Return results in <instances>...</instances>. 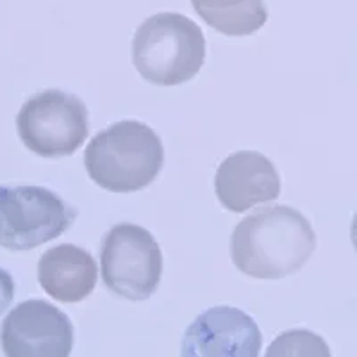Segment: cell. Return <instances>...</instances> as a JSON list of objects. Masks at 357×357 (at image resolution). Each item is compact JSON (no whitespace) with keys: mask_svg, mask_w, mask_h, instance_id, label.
Returning a JSON list of instances; mask_svg holds the SVG:
<instances>
[{"mask_svg":"<svg viewBox=\"0 0 357 357\" xmlns=\"http://www.w3.org/2000/svg\"><path fill=\"white\" fill-rule=\"evenodd\" d=\"M314 248L317 236L309 220L282 204L252 213L236 225L231 238L236 268L264 280H279L298 272Z\"/></svg>","mask_w":357,"mask_h":357,"instance_id":"obj_1","label":"cell"},{"mask_svg":"<svg viewBox=\"0 0 357 357\" xmlns=\"http://www.w3.org/2000/svg\"><path fill=\"white\" fill-rule=\"evenodd\" d=\"M350 238H352V243L357 250V213H356V216H354L352 229H350Z\"/></svg>","mask_w":357,"mask_h":357,"instance_id":"obj_14","label":"cell"},{"mask_svg":"<svg viewBox=\"0 0 357 357\" xmlns=\"http://www.w3.org/2000/svg\"><path fill=\"white\" fill-rule=\"evenodd\" d=\"M97 263L88 250L75 245H57L38 263L40 286L54 301L75 304L84 301L97 286Z\"/></svg>","mask_w":357,"mask_h":357,"instance_id":"obj_10","label":"cell"},{"mask_svg":"<svg viewBox=\"0 0 357 357\" xmlns=\"http://www.w3.org/2000/svg\"><path fill=\"white\" fill-rule=\"evenodd\" d=\"M88 109L75 95L45 89L29 98L17 116L22 143L41 158L72 155L88 138Z\"/></svg>","mask_w":357,"mask_h":357,"instance_id":"obj_5","label":"cell"},{"mask_svg":"<svg viewBox=\"0 0 357 357\" xmlns=\"http://www.w3.org/2000/svg\"><path fill=\"white\" fill-rule=\"evenodd\" d=\"M165 162L161 138L138 120H122L89 142L84 165L89 178L113 193H132L154 183Z\"/></svg>","mask_w":357,"mask_h":357,"instance_id":"obj_2","label":"cell"},{"mask_svg":"<svg viewBox=\"0 0 357 357\" xmlns=\"http://www.w3.org/2000/svg\"><path fill=\"white\" fill-rule=\"evenodd\" d=\"M261 331L247 312L229 305L204 311L188 327L181 354L186 357H257Z\"/></svg>","mask_w":357,"mask_h":357,"instance_id":"obj_8","label":"cell"},{"mask_svg":"<svg viewBox=\"0 0 357 357\" xmlns=\"http://www.w3.org/2000/svg\"><path fill=\"white\" fill-rule=\"evenodd\" d=\"M206 59V40L199 25L181 13H158L138 27L132 61L143 79L158 86H177L199 73Z\"/></svg>","mask_w":357,"mask_h":357,"instance_id":"obj_3","label":"cell"},{"mask_svg":"<svg viewBox=\"0 0 357 357\" xmlns=\"http://www.w3.org/2000/svg\"><path fill=\"white\" fill-rule=\"evenodd\" d=\"M0 341L9 357H68L73 349V325L56 305L27 301L9 312Z\"/></svg>","mask_w":357,"mask_h":357,"instance_id":"obj_7","label":"cell"},{"mask_svg":"<svg viewBox=\"0 0 357 357\" xmlns=\"http://www.w3.org/2000/svg\"><path fill=\"white\" fill-rule=\"evenodd\" d=\"M272 356H331L329 347L317 334L309 331H289L282 333L279 340L273 341L266 352Z\"/></svg>","mask_w":357,"mask_h":357,"instance_id":"obj_12","label":"cell"},{"mask_svg":"<svg viewBox=\"0 0 357 357\" xmlns=\"http://www.w3.org/2000/svg\"><path fill=\"white\" fill-rule=\"evenodd\" d=\"M13 296H15V282H13L11 273L0 268V317L13 302Z\"/></svg>","mask_w":357,"mask_h":357,"instance_id":"obj_13","label":"cell"},{"mask_svg":"<svg viewBox=\"0 0 357 357\" xmlns=\"http://www.w3.org/2000/svg\"><path fill=\"white\" fill-rule=\"evenodd\" d=\"M199 17L225 36H248L266 24L264 0H191Z\"/></svg>","mask_w":357,"mask_h":357,"instance_id":"obj_11","label":"cell"},{"mask_svg":"<svg viewBox=\"0 0 357 357\" xmlns=\"http://www.w3.org/2000/svg\"><path fill=\"white\" fill-rule=\"evenodd\" d=\"M215 191L225 209L245 213L257 204L272 202L280 195L279 172L259 152H236L220 165Z\"/></svg>","mask_w":357,"mask_h":357,"instance_id":"obj_9","label":"cell"},{"mask_svg":"<svg viewBox=\"0 0 357 357\" xmlns=\"http://www.w3.org/2000/svg\"><path fill=\"white\" fill-rule=\"evenodd\" d=\"M77 211L61 197L40 186L0 188V247L33 250L72 225Z\"/></svg>","mask_w":357,"mask_h":357,"instance_id":"obj_4","label":"cell"},{"mask_svg":"<svg viewBox=\"0 0 357 357\" xmlns=\"http://www.w3.org/2000/svg\"><path fill=\"white\" fill-rule=\"evenodd\" d=\"M100 268L111 293L127 301H146L162 275L161 248L146 229L120 223L102 241Z\"/></svg>","mask_w":357,"mask_h":357,"instance_id":"obj_6","label":"cell"}]
</instances>
